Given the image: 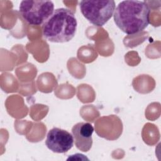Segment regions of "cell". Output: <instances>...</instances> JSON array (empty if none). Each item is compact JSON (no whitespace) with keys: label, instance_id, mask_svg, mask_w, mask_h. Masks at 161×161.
<instances>
[{"label":"cell","instance_id":"obj_2","mask_svg":"<svg viewBox=\"0 0 161 161\" xmlns=\"http://www.w3.org/2000/svg\"><path fill=\"white\" fill-rule=\"evenodd\" d=\"M77 26V19L71 10L58 8L42 25V34L50 42L65 43L74 37Z\"/></svg>","mask_w":161,"mask_h":161},{"label":"cell","instance_id":"obj_5","mask_svg":"<svg viewBox=\"0 0 161 161\" xmlns=\"http://www.w3.org/2000/svg\"><path fill=\"white\" fill-rule=\"evenodd\" d=\"M74 142L73 135L69 131L58 128H53L47 133L45 145L54 153H64L72 148Z\"/></svg>","mask_w":161,"mask_h":161},{"label":"cell","instance_id":"obj_6","mask_svg":"<svg viewBox=\"0 0 161 161\" xmlns=\"http://www.w3.org/2000/svg\"><path fill=\"white\" fill-rule=\"evenodd\" d=\"M94 127L89 123L80 122L72 128V133L76 147L82 152H88L92 145V135Z\"/></svg>","mask_w":161,"mask_h":161},{"label":"cell","instance_id":"obj_4","mask_svg":"<svg viewBox=\"0 0 161 161\" xmlns=\"http://www.w3.org/2000/svg\"><path fill=\"white\" fill-rule=\"evenodd\" d=\"M22 18L29 25H43L54 11V4L51 1H22L19 6Z\"/></svg>","mask_w":161,"mask_h":161},{"label":"cell","instance_id":"obj_3","mask_svg":"<svg viewBox=\"0 0 161 161\" xmlns=\"http://www.w3.org/2000/svg\"><path fill=\"white\" fill-rule=\"evenodd\" d=\"M79 8L84 17L91 23L103 26L113 15L116 4L113 0L81 1Z\"/></svg>","mask_w":161,"mask_h":161},{"label":"cell","instance_id":"obj_1","mask_svg":"<svg viewBox=\"0 0 161 161\" xmlns=\"http://www.w3.org/2000/svg\"><path fill=\"white\" fill-rule=\"evenodd\" d=\"M150 9L145 1L126 0L121 1L113 14L116 25L130 35L144 30L150 23Z\"/></svg>","mask_w":161,"mask_h":161}]
</instances>
